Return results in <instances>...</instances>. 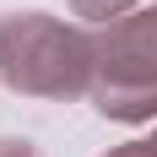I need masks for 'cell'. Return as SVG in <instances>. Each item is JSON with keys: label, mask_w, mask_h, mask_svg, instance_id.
I'll list each match as a JSON object with an SVG mask.
<instances>
[{"label": "cell", "mask_w": 157, "mask_h": 157, "mask_svg": "<svg viewBox=\"0 0 157 157\" xmlns=\"http://www.w3.org/2000/svg\"><path fill=\"white\" fill-rule=\"evenodd\" d=\"M0 71L16 92L71 98L92 81V49H87L81 33L33 11V16L0 22Z\"/></svg>", "instance_id": "cell-1"}, {"label": "cell", "mask_w": 157, "mask_h": 157, "mask_svg": "<svg viewBox=\"0 0 157 157\" xmlns=\"http://www.w3.org/2000/svg\"><path fill=\"white\" fill-rule=\"evenodd\" d=\"M103 54L109 60L98 81V109L114 119H146L157 109V11L114 27Z\"/></svg>", "instance_id": "cell-2"}, {"label": "cell", "mask_w": 157, "mask_h": 157, "mask_svg": "<svg viewBox=\"0 0 157 157\" xmlns=\"http://www.w3.org/2000/svg\"><path fill=\"white\" fill-rule=\"evenodd\" d=\"M130 0H76V11L81 16H114V11H125Z\"/></svg>", "instance_id": "cell-3"}, {"label": "cell", "mask_w": 157, "mask_h": 157, "mask_svg": "<svg viewBox=\"0 0 157 157\" xmlns=\"http://www.w3.org/2000/svg\"><path fill=\"white\" fill-rule=\"evenodd\" d=\"M0 157H38L27 141H0Z\"/></svg>", "instance_id": "cell-4"}, {"label": "cell", "mask_w": 157, "mask_h": 157, "mask_svg": "<svg viewBox=\"0 0 157 157\" xmlns=\"http://www.w3.org/2000/svg\"><path fill=\"white\" fill-rule=\"evenodd\" d=\"M114 157H152L146 146H125V152H114Z\"/></svg>", "instance_id": "cell-5"}, {"label": "cell", "mask_w": 157, "mask_h": 157, "mask_svg": "<svg viewBox=\"0 0 157 157\" xmlns=\"http://www.w3.org/2000/svg\"><path fill=\"white\" fill-rule=\"evenodd\" d=\"M146 152H152V157H157V141H146Z\"/></svg>", "instance_id": "cell-6"}]
</instances>
